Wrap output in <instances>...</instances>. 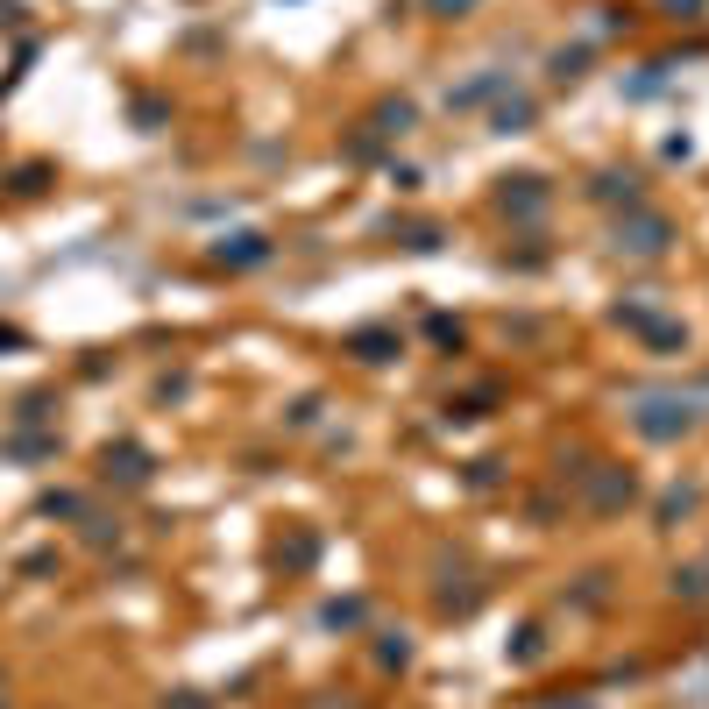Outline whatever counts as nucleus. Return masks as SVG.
Wrapping results in <instances>:
<instances>
[{
    "label": "nucleus",
    "instance_id": "f257e3e1",
    "mask_svg": "<svg viewBox=\"0 0 709 709\" xmlns=\"http://www.w3.org/2000/svg\"><path fill=\"white\" fill-rule=\"evenodd\" d=\"M617 249H624V256H667V249H674V220L632 206V213L617 220Z\"/></svg>",
    "mask_w": 709,
    "mask_h": 709
},
{
    "label": "nucleus",
    "instance_id": "f03ea898",
    "mask_svg": "<svg viewBox=\"0 0 709 709\" xmlns=\"http://www.w3.org/2000/svg\"><path fill=\"white\" fill-rule=\"evenodd\" d=\"M695 405H674V398H660V405H639L632 412V426L646 433V440H681V433H695Z\"/></svg>",
    "mask_w": 709,
    "mask_h": 709
},
{
    "label": "nucleus",
    "instance_id": "423d86ee",
    "mask_svg": "<svg viewBox=\"0 0 709 709\" xmlns=\"http://www.w3.org/2000/svg\"><path fill=\"white\" fill-rule=\"evenodd\" d=\"M504 213L511 220H539L546 213V185L539 178H504Z\"/></svg>",
    "mask_w": 709,
    "mask_h": 709
},
{
    "label": "nucleus",
    "instance_id": "4468645a",
    "mask_svg": "<svg viewBox=\"0 0 709 709\" xmlns=\"http://www.w3.org/2000/svg\"><path fill=\"white\" fill-rule=\"evenodd\" d=\"M674 596H688V603H709V575H702V568L674 575Z\"/></svg>",
    "mask_w": 709,
    "mask_h": 709
},
{
    "label": "nucleus",
    "instance_id": "39448f33",
    "mask_svg": "<svg viewBox=\"0 0 709 709\" xmlns=\"http://www.w3.org/2000/svg\"><path fill=\"white\" fill-rule=\"evenodd\" d=\"M617 320H624V327H639L653 348H681V327L660 320V312H646V305H617Z\"/></svg>",
    "mask_w": 709,
    "mask_h": 709
},
{
    "label": "nucleus",
    "instance_id": "20e7f679",
    "mask_svg": "<svg viewBox=\"0 0 709 709\" xmlns=\"http://www.w3.org/2000/svg\"><path fill=\"white\" fill-rule=\"evenodd\" d=\"M213 256H220L227 270H256V263L270 256V242H263V234H220V242H213Z\"/></svg>",
    "mask_w": 709,
    "mask_h": 709
},
{
    "label": "nucleus",
    "instance_id": "6ab92c4d",
    "mask_svg": "<svg viewBox=\"0 0 709 709\" xmlns=\"http://www.w3.org/2000/svg\"><path fill=\"white\" fill-rule=\"evenodd\" d=\"M554 78H582V50H561L554 57Z\"/></svg>",
    "mask_w": 709,
    "mask_h": 709
},
{
    "label": "nucleus",
    "instance_id": "f8f14e48",
    "mask_svg": "<svg viewBox=\"0 0 709 709\" xmlns=\"http://www.w3.org/2000/svg\"><path fill=\"white\" fill-rule=\"evenodd\" d=\"M539 653H546V632H539V624H525V632L511 639V660L525 667V660H539Z\"/></svg>",
    "mask_w": 709,
    "mask_h": 709
},
{
    "label": "nucleus",
    "instance_id": "412c9836",
    "mask_svg": "<svg viewBox=\"0 0 709 709\" xmlns=\"http://www.w3.org/2000/svg\"><path fill=\"white\" fill-rule=\"evenodd\" d=\"M660 8H674L681 22H695V8H702V0H660Z\"/></svg>",
    "mask_w": 709,
    "mask_h": 709
},
{
    "label": "nucleus",
    "instance_id": "9d476101",
    "mask_svg": "<svg viewBox=\"0 0 709 709\" xmlns=\"http://www.w3.org/2000/svg\"><path fill=\"white\" fill-rule=\"evenodd\" d=\"M490 121H497V135H518V128H532V100H525V93H511V100H504Z\"/></svg>",
    "mask_w": 709,
    "mask_h": 709
},
{
    "label": "nucleus",
    "instance_id": "0eeeda50",
    "mask_svg": "<svg viewBox=\"0 0 709 709\" xmlns=\"http://www.w3.org/2000/svg\"><path fill=\"white\" fill-rule=\"evenodd\" d=\"M100 468H107L114 483H128V490H142V483H149V454H142V447H107V454H100Z\"/></svg>",
    "mask_w": 709,
    "mask_h": 709
},
{
    "label": "nucleus",
    "instance_id": "6e6552de",
    "mask_svg": "<svg viewBox=\"0 0 709 709\" xmlns=\"http://www.w3.org/2000/svg\"><path fill=\"white\" fill-rule=\"evenodd\" d=\"M348 355L355 362H390V355H398V334H390V327H355L348 334Z\"/></svg>",
    "mask_w": 709,
    "mask_h": 709
},
{
    "label": "nucleus",
    "instance_id": "f3484780",
    "mask_svg": "<svg viewBox=\"0 0 709 709\" xmlns=\"http://www.w3.org/2000/svg\"><path fill=\"white\" fill-rule=\"evenodd\" d=\"M476 0H426V15H440V22H454V15H468Z\"/></svg>",
    "mask_w": 709,
    "mask_h": 709
},
{
    "label": "nucleus",
    "instance_id": "dca6fc26",
    "mask_svg": "<svg viewBox=\"0 0 709 709\" xmlns=\"http://www.w3.org/2000/svg\"><path fill=\"white\" fill-rule=\"evenodd\" d=\"M681 511H695V490H667V504H660V518H667V525H674V518H681Z\"/></svg>",
    "mask_w": 709,
    "mask_h": 709
},
{
    "label": "nucleus",
    "instance_id": "aec40b11",
    "mask_svg": "<svg viewBox=\"0 0 709 709\" xmlns=\"http://www.w3.org/2000/svg\"><path fill=\"white\" fill-rule=\"evenodd\" d=\"M426 334H433V341H440V348H461V327H454V320H433V327H426Z\"/></svg>",
    "mask_w": 709,
    "mask_h": 709
},
{
    "label": "nucleus",
    "instance_id": "7ed1b4c3",
    "mask_svg": "<svg viewBox=\"0 0 709 709\" xmlns=\"http://www.w3.org/2000/svg\"><path fill=\"white\" fill-rule=\"evenodd\" d=\"M632 497H639L632 468H596V476H589V504H596V511H624Z\"/></svg>",
    "mask_w": 709,
    "mask_h": 709
},
{
    "label": "nucleus",
    "instance_id": "9b49d317",
    "mask_svg": "<svg viewBox=\"0 0 709 709\" xmlns=\"http://www.w3.org/2000/svg\"><path fill=\"white\" fill-rule=\"evenodd\" d=\"M490 93H504V71H483V78H468V86H461L447 107H476V100H490Z\"/></svg>",
    "mask_w": 709,
    "mask_h": 709
},
{
    "label": "nucleus",
    "instance_id": "ddd939ff",
    "mask_svg": "<svg viewBox=\"0 0 709 709\" xmlns=\"http://www.w3.org/2000/svg\"><path fill=\"white\" fill-rule=\"evenodd\" d=\"M376 660H383V667H412V639H405V632H390V639L376 646Z\"/></svg>",
    "mask_w": 709,
    "mask_h": 709
},
{
    "label": "nucleus",
    "instance_id": "a211bd4d",
    "mask_svg": "<svg viewBox=\"0 0 709 709\" xmlns=\"http://www.w3.org/2000/svg\"><path fill=\"white\" fill-rule=\"evenodd\" d=\"M327 624L341 632V624H362V603H327Z\"/></svg>",
    "mask_w": 709,
    "mask_h": 709
},
{
    "label": "nucleus",
    "instance_id": "2eb2a0df",
    "mask_svg": "<svg viewBox=\"0 0 709 709\" xmlns=\"http://www.w3.org/2000/svg\"><path fill=\"white\" fill-rule=\"evenodd\" d=\"M376 121H383L376 135H405V128H412V107H405V100H398V107H376Z\"/></svg>",
    "mask_w": 709,
    "mask_h": 709
},
{
    "label": "nucleus",
    "instance_id": "1a4fd4ad",
    "mask_svg": "<svg viewBox=\"0 0 709 709\" xmlns=\"http://www.w3.org/2000/svg\"><path fill=\"white\" fill-rule=\"evenodd\" d=\"M596 199H603V206H624V213L646 206V192H639V178H632V171H603V178H596Z\"/></svg>",
    "mask_w": 709,
    "mask_h": 709
}]
</instances>
